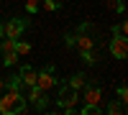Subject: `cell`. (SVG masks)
<instances>
[{"label":"cell","mask_w":128,"mask_h":115,"mask_svg":"<svg viewBox=\"0 0 128 115\" xmlns=\"http://www.w3.org/2000/svg\"><path fill=\"white\" fill-rule=\"evenodd\" d=\"M80 56H82V61H84V64H95V61H98L95 51H84V54H80Z\"/></svg>","instance_id":"cell-19"},{"label":"cell","mask_w":128,"mask_h":115,"mask_svg":"<svg viewBox=\"0 0 128 115\" xmlns=\"http://www.w3.org/2000/svg\"><path fill=\"white\" fill-rule=\"evenodd\" d=\"M56 85H59V79L54 77V67H51V64H46L41 72H36V87L41 92H49L51 87H56Z\"/></svg>","instance_id":"cell-3"},{"label":"cell","mask_w":128,"mask_h":115,"mask_svg":"<svg viewBox=\"0 0 128 115\" xmlns=\"http://www.w3.org/2000/svg\"><path fill=\"white\" fill-rule=\"evenodd\" d=\"M3 90H5V79L0 77V92H3Z\"/></svg>","instance_id":"cell-22"},{"label":"cell","mask_w":128,"mask_h":115,"mask_svg":"<svg viewBox=\"0 0 128 115\" xmlns=\"http://www.w3.org/2000/svg\"><path fill=\"white\" fill-rule=\"evenodd\" d=\"M108 49H110V54H113L115 59H126V56H128V38H126V36H113Z\"/></svg>","instance_id":"cell-5"},{"label":"cell","mask_w":128,"mask_h":115,"mask_svg":"<svg viewBox=\"0 0 128 115\" xmlns=\"http://www.w3.org/2000/svg\"><path fill=\"white\" fill-rule=\"evenodd\" d=\"M5 87L8 90H23V82H20V77L16 74V77H8L5 79Z\"/></svg>","instance_id":"cell-13"},{"label":"cell","mask_w":128,"mask_h":115,"mask_svg":"<svg viewBox=\"0 0 128 115\" xmlns=\"http://www.w3.org/2000/svg\"><path fill=\"white\" fill-rule=\"evenodd\" d=\"M126 33H128V23H126V20H120V23L113 28V36H126Z\"/></svg>","instance_id":"cell-16"},{"label":"cell","mask_w":128,"mask_h":115,"mask_svg":"<svg viewBox=\"0 0 128 115\" xmlns=\"http://www.w3.org/2000/svg\"><path fill=\"white\" fill-rule=\"evenodd\" d=\"M38 8H41V3H38V0H26V13H31V15H34V13H38Z\"/></svg>","instance_id":"cell-15"},{"label":"cell","mask_w":128,"mask_h":115,"mask_svg":"<svg viewBox=\"0 0 128 115\" xmlns=\"http://www.w3.org/2000/svg\"><path fill=\"white\" fill-rule=\"evenodd\" d=\"M108 5H113L118 13H126V3H123V0H108Z\"/></svg>","instance_id":"cell-20"},{"label":"cell","mask_w":128,"mask_h":115,"mask_svg":"<svg viewBox=\"0 0 128 115\" xmlns=\"http://www.w3.org/2000/svg\"><path fill=\"white\" fill-rule=\"evenodd\" d=\"M0 36H3V23H0Z\"/></svg>","instance_id":"cell-23"},{"label":"cell","mask_w":128,"mask_h":115,"mask_svg":"<svg viewBox=\"0 0 128 115\" xmlns=\"http://www.w3.org/2000/svg\"><path fill=\"white\" fill-rule=\"evenodd\" d=\"M26 97L20 90H8L5 95L0 92V115H18V113H26Z\"/></svg>","instance_id":"cell-1"},{"label":"cell","mask_w":128,"mask_h":115,"mask_svg":"<svg viewBox=\"0 0 128 115\" xmlns=\"http://www.w3.org/2000/svg\"><path fill=\"white\" fill-rule=\"evenodd\" d=\"M41 5H44V10H49V13H51V10H59V8H62L59 0H44Z\"/></svg>","instance_id":"cell-17"},{"label":"cell","mask_w":128,"mask_h":115,"mask_svg":"<svg viewBox=\"0 0 128 115\" xmlns=\"http://www.w3.org/2000/svg\"><path fill=\"white\" fill-rule=\"evenodd\" d=\"M64 44H67V46H74V33H67V38H64Z\"/></svg>","instance_id":"cell-21"},{"label":"cell","mask_w":128,"mask_h":115,"mask_svg":"<svg viewBox=\"0 0 128 115\" xmlns=\"http://www.w3.org/2000/svg\"><path fill=\"white\" fill-rule=\"evenodd\" d=\"M0 49H3V56H5V59H3V64H5V67H13L16 61H18V56H16V46H13V38H8V36H5V38H3V44H0Z\"/></svg>","instance_id":"cell-6"},{"label":"cell","mask_w":128,"mask_h":115,"mask_svg":"<svg viewBox=\"0 0 128 115\" xmlns=\"http://www.w3.org/2000/svg\"><path fill=\"white\" fill-rule=\"evenodd\" d=\"M26 28H28V20H26V18H10L8 23L3 26V38H5V36H8V38H20Z\"/></svg>","instance_id":"cell-4"},{"label":"cell","mask_w":128,"mask_h":115,"mask_svg":"<svg viewBox=\"0 0 128 115\" xmlns=\"http://www.w3.org/2000/svg\"><path fill=\"white\" fill-rule=\"evenodd\" d=\"M44 95H46V92H41V90L34 85V87H28L26 100H31V102H34V105H36V110H46V108H49V100H46Z\"/></svg>","instance_id":"cell-7"},{"label":"cell","mask_w":128,"mask_h":115,"mask_svg":"<svg viewBox=\"0 0 128 115\" xmlns=\"http://www.w3.org/2000/svg\"><path fill=\"white\" fill-rule=\"evenodd\" d=\"M13 46H16V56H28L31 54V44H26L20 38H13Z\"/></svg>","instance_id":"cell-12"},{"label":"cell","mask_w":128,"mask_h":115,"mask_svg":"<svg viewBox=\"0 0 128 115\" xmlns=\"http://www.w3.org/2000/svg\"><path fill=\"white\" fill-rule=\"evenodd\" d=\"M18 77H20V82H23L26 87H34V85H36V69L31 67V64H23V67H20Z\"/></svg>","instance_id":"cell-9"},{"label":"cell","mask_w":128,"mask_h":115,"mask_svg":"<svg viewBox=\"0 0 128 115\" xmlns=\"http://www.w3.org/2000/svg\"><path fill=\"white\" fill-rule=\"evenodd\" d=\"M105 113H108V115H123V113H126V102H120V100H110V105L105 108Z\"/></svg>","instance_id":"cell-11"},{"label":"cell","mask_w":128,"mask_h":115,"mask_svg":"<svg viewBox=\"0 0 128 115\" xmlns=\"http://www.w3.org/2000/svg\"><path fill=\"white\" fill-rule=\"evenodd\" d=\"M67 85H69L72 90H77V92H80L84 85H87V74H84V72H77V74H72V77H69Z\"/></svg>","instance_id":"cell-10"},{"label":"cell","mask_w":128,"mask_h":115,"mask_svg":"<svg viewBox=\"0 0 128 115\" xmlns=\"http://www.w3.org/2000/svg\"><path fill=\"white\" fill-rule=\"evenodd\" d=\"M80 100H84L87 105H100L102 92H100V87H98V85H87V90H84V95H82Z\"/></svg>","instance_id":"cell-8"},{"label":"cell","mask_w":128,"mask_h":115,"mask_svg":"<svg viewBox=\"0 0 128 115\" xmlns=\"http://www.w3.org/2000/svg\"><path fill=\"white\" fill-rule=\"evenodd\" d=\"M115 92H118V100H120V102H126V100H128V87H126V82H120Z\"/></svg>","instance_id":"cell-18"},{"label":"cell","mask_w":128,"mask_h":115,"mask_svg":"<svg viewBox=\"0 0 128 115\" xmlns=\"http://www.w3.org/2000/svg\"><path fill=\"white\" fill-rule=\"evenodd\" d=\"M56 100H59V108H62L64 113H69V115H72V113H74V105H77V100H80V92H77V90H72L69 85H62V87H59V97H56Z\"/></svg>","instance_id":"cell-2"},{"label":"cell","mask_w":128,"mask_h":115,"mask_svg":"<svg viewBox=\"0 0 128 115\" xmlns=\"http://www.w3.org/2000/svg\"><path fill=\"white\" fill-rule=\"evenodd\" d=\"M80 113H82V115H100L102 108H100V105H87V102H84V108H82Z\"/></svg>","instance_id":"cell-14"}]
</instances>
